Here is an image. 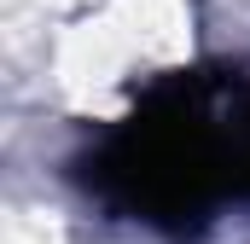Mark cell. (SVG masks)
I'll return each mask as SVG.
<instances>
[{"mask_svg":"<svg viewBox=\"0 0 250 244\" xmlns=\"http://www.w3.org/2000/svg\"><path fill=\"white\" fill-rule=\"evenodd\" d=\"M87 186L151 227L187 233L227 198L250 203V81L181 76L87 157Z\"/></svg>","mask_w":250,"mask_h":244,"instance_id":"cell-1","label":"cell"}]
</instances>
